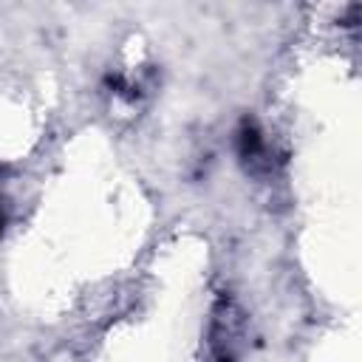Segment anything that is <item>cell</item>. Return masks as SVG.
I'll use <instances>...</instances> for the list:
<instances>
[{
  "label": "cell",
  "instance_id": "1",
  "mask_svg": "<svg viewBox=\"0 0 362 362\" xmlns=\"http://www.w3.org/2000/svg\"><path fill=\"white\" fill-rule=\"evenodd\" d=\"M246 337V314L232 297H218L209 314L206 362H238Z\"/></svg>",
  "mask_w": 362,
  "mask_h": 362
},
{
  "label": "cell",
  "instance_id": "2",
  "mask_svg": "<svg viewBox=\"0 0 362 362\" xmlns=\"http://www.w3.org/2000/svg\"><path fill=\"white\" fill-rule=\"evenodd\" d=\"M235 147H238V158L246 167V173L269 175L274 170V150L257 122L243 119V124L238 127V136H235Z\"/></svg>",
  "mask_w": 362,
  "mask_h": 362
},
{
  "label": "cell",
  "instance_id": "3",
  "mask_svg": "<svg viewBox=\"0 0 362 362\" xmlns=\"http://www.w3.org/2000/svg\"><path fill=\"white\" fill-rule=\"evenodd\" d=\"M3 226H6V212H3V201H0V235H3Z\"/></svg>",
  "mask_w": 362,
  "mask_h": 362
}]
</instances>
